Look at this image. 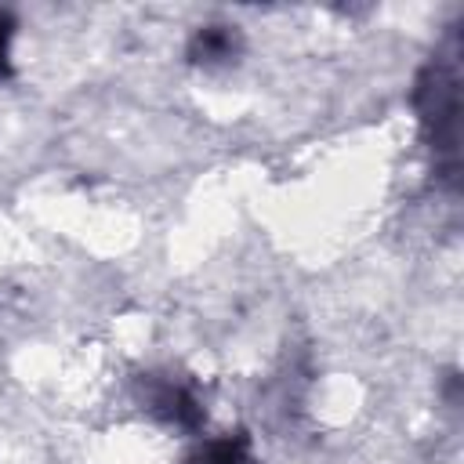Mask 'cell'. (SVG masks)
I'll list each match as a JSON object with an SVG mask.
<instances>
[{
    "label": "cell",
    "mask_w": 464,
    "mask_h": 464,
    "mask_svg": "<svg viewBox=\"0 0 464 464\" xmlns=\"http://www.w3.org/2000/svg\"><path fill=\"white\" fill-rule=\"evenodd\" d=\"M413 109L424 130V141L435 156V174L446 178V185H457L460 170V47L457 33L446 36V44L424 62L417 83H413Z\"/></svg>",
    "instance_id": "1"
},
{
    "label": "cell",
    "mask_w": 464,
    "mask_h": 464,
    "mask_svg": "<svg viewBox=\"0 0 464 464\" xmlns=\"http://www.w3.org/2000/svg\"><path fill=\"white\" fill-rule=\"evenodd\" d=\"M134 392L141 410H149L160 424H170L178 431H199L207 420V410L192 392V384L178 381L174 373H141Z\"/></svg>",
    "instance_id": "2"
},
{
    "label": "cell",
    "mask_w": 464,
    "mask_h": 464,
    "mask_svg": "<svg viewBox=\"0 0 464 464\" xmlns=\"http://www.w3.org/2000/svg\"><path fill=\"white\" fill-rule=\"evenodd\" d=\"M239 54H243V33H239V25H228V22L199 25L188 36V47H185V58L199 69L232 65V62H239Z\"/></svg>",
    "instance_id": "3"
},
{
    "label": "cell",
    "mask_w": 464,
    "mask_h": 464,
    "mask_svg": "<svg viewBox=\"0 0 464 464\" xmlns=\"http://www.w3.org/2000/svg\"><path fill=\"white\" fill-rule=\"evenodd\" d=\"M185 464H257L254 450H250V435L246 431H228L221 439L203 442Z\"/></svg>",
    "instance_id": "4"
},
{
    "label": "cell",
    "mask_w": 464,
    "mask_h": 464,
    "mask_svg": "<svg viewBox=\"0 0 464 464\" xmlns=\"http://www.w3.org/2000/svg\"><path fill=\"white\" fill-rule=\"evenodd\" d=\"M11 36H14V18L11 11L0 7V80H7L14 69H11Z\"/></svg>",
    "instance_id": "5"
}]
</instances>
